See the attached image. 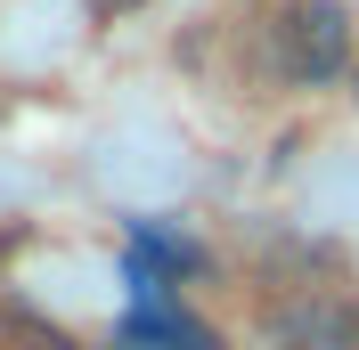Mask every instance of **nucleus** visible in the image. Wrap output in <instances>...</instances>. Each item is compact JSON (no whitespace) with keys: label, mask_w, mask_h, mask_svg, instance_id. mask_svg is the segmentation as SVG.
<instances>
[{"label":"nucleus","mask_w":359,"mask_h":350,"mask_svg":"<svg viewBox=\"0 0 359 350\" xmlns=\"http://www.w3.org/2000/svg\"><path fill=\"white\" fill-rule=\"evenodd\" d=\"M269 33H278V66L294 82H335L351 66V8L343 0H286Z\"/></svg>","instance_id":"1"},{"label":"nucleus","mask_w":359,"mask_h":350,"mask_svg":"<svg viewBox=\"0 0 359 350\" xmlns=\"http://www.w3.org/2000/svg\"><path fill=\"white\" fill-rule=\"evenodd\" d=\"M262 350H359V309L335 293H294L262 318Z\"/></svg>","instance_id":"2"},{"label":"nucleus","mask_w":359,"mask_h":350,"mask_svg":"<svg viewBox=\"0 0 359 350\" xmlns=\"http://www.w3.org/2000/svg\"><path fill=\"white\" fill-rule=\"evenodd\" d=\"M90 8H98V17H123V8H139V0H90Z\"/></svg>","instance_id":"3"}]
</instances>
